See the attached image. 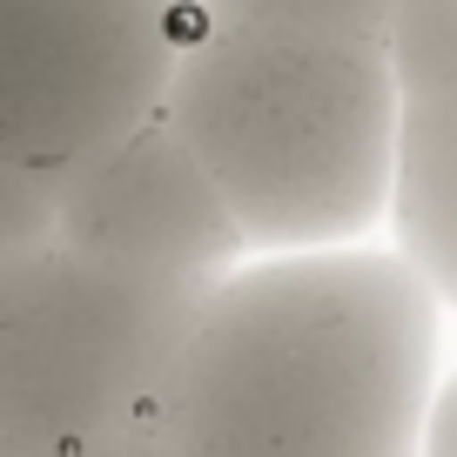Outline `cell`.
Listing matches in <instances>:
<instances>
[{
    "label": "cell",
    "instance_id": "6da1fadb",
    "mask_svg": "<svg viewBox=\"0 0 457 457\" xmlns=\"http://www.w3.org/2000/svg\"><path fill=\"white\" fill-rule=\"evenodd\" d=\"M444 296L403 249H289L202 289L148 457H417Z\"/></svg>",
    "mask_w": 457,
    "mask_h": 457
},
{
    "label": "cell",
    "instance_id": "7a4b0ae2",
    "mask_svg": "<svg viewBox=\"0 0 457 457\" xmlns=\"http://www.w3.org/2000/svg\"><path fill=\"white\" fill-rule=\"evenodd\" d=\"M162 114L262 256L363 243L390 215L403 81L384 41L188 14Z\"/></svg>",
    "mask_w": 457,
    "mask_h": 457
},
{
    "label": "cell",
    "instance_id": "3957f363",
    "mask_svg": "<svg viewBox=\"0 0 457 457\" xmlns=\"http://www.w3.org/2000/svg\"><path fill=\"white\" fill-rule=\"evenodd\" d=\"M202 289L101 270L54 236L0 262V457H148Z\"/></svg>",
    "mask_w": 457,
    "mask_h": 457
},
{
    "label": "cell",
    "instance_id": "277c9868",
    "mask_svg": "<svg viewBox=\"0 0 457 457\" xmlns=\"http://www.w3.org/2000/svg\"><path fill=\"white\" fill-rule=\"evenodd\" d=\"M188 0H0V155L61 182L162 108Z\"/></svg>",
    "mask_w": 457,
    "mask_h": 457
},
{
    "label": "cell",
    "instance_id": "5b68a950",
    "mask_svg": "<svg viewBox=\"0 0 457 457\" xmlns=\"http://www.w3.org/2000/svg\"><path fill=\"white\" fill-rule=\"evenodd\" d=\"M54 243L155 283H215L249 256L209 169L162 108L54 182Z\"/></svg>",
    "mask_w": 457,
    "mask_h": 457
},
{
    "label": "cell",
    "instance_id": "8992f818",
    "mask_svg": "<svg viewBox=\"0 0 457 457\" xmlns=\"http://www.w3.org/2000/svg\"><path fill=\"white\" fill-rule=\"evenodd\" d=\"M397 249L457 310V114L444 95H403V162L390 195Z\"/></svg>",
    "mask_w": 457,
    "mask_h": 457
},
{
    "label": "cell",
    "instance_id": "52a82bcc",
    "mask_svg": "<svg viewBox=\"0 0 457 457\" xmlns=\"http://www.w3.org/2000/svg\"><path fill=\"white\" fill-rule=\"evenodd\" d=\"M403 0H188L202 21H243V28H283V34H350L384 41Z\"/></svg>",
    "mask_w": 457,
    "mask_h": 457
},
{
    "label": "cell",
    "instance_id": "ba28073f",
    "mask_svg": "<svg viewBox=\"0 0 457 457\" xmlns=\"http://www.w3.org/2000/svg\"><path fill=\"white\" fill-rule=\"evenodd\" d=\"M54 236V182L34 175L28 162L0 155V262L28 256Z\"/></svg>",
    "mask_w": 457,
    "mask_h": 457
},
{
    "label": "cell",
    "instance_id": "9c48e42d",
    "mask_svg": "<svg viewBox=\"0 0 457 457\" xmlns=\"http://www.w3.org/2000/svg\"><path fill=\"white\" fill-rule=\"evenodd\" d=\"M417 457H457V370L437 377V390H430L424 444H417Z\"/></svg>",
    "mask_w": 457,
    "mask_h": 457
},
{
    "label": "cell",
    "instance_id": "30bf717a",
    "mask_svg": "<svg viewBox=\"0 0 457 457\" xmlns=\"http://www.w3.org/2000/svg\"><path fill=\"white\" fill-rule=\"evenodd\" d=\"M417 87H424V95H444V101H451V114H457V47H451V61H444L437 74H424V81H403V95H417Z\"/></svg>",
    "mask_w": 457,
    "mask_h": 457
}]
</instances>
